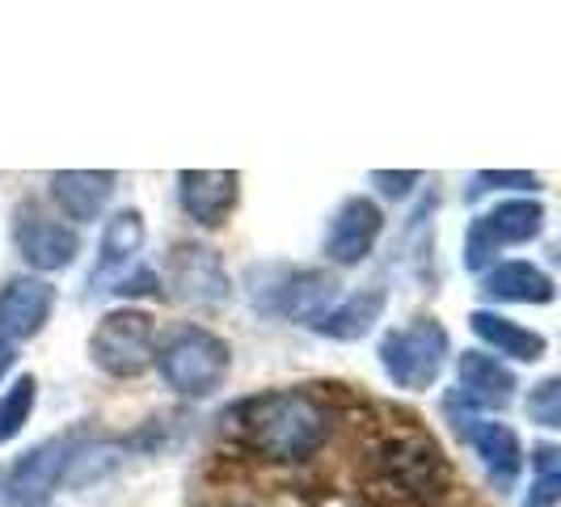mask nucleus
<instances>
[{
	"instance_id": "obj_1",
	"label": "nucleus",
	"mask_w": 561,
	"mask_h": 507,
	"mask_svg": "<svg viewBox=\"0 0 561 507\" xmlns=\"http://www.w3.org/2000/svg\"><path fill=\"white\" fill-rule=\"evenodd\" d=\"M237 427L250 440V449L283 465H296L325 444L330 415L305 390H266L237 406Z\"/></svg>"
},
{
	"instance_id": "obj_2",
	"label": "nucleus",
	"mask_w": 561,
	"mask_h": 507,
	"mask_svg": "<svg viewBox=\"0 0 561 507\" xmlns=\"http://www.w3.org/2000/svg\"><path fill=\"white\" fill-rule=\"evenodd\" d=\"M152 368L161 372L169 390L178 397H203L220 394L228 385V372H232V342L198 322H182L173 326L161 342H157V360Z\"/></svg>"
},
{
	"instance_id": "obj_3",
	"label": "nucleus",
	"mask_w": 561,
	"mask_h": 507,
	"mask_svg": "<svg viewBox=\"0 0 561 507\" xmlns=\"http://www.w3.org/2000/svg\"><path fill=\"white\" fill-rule=\"evenodd\" d=\"M245 283H250L253 309L283 317V322H300V326H312L317 317H325L342 296V283L325 267L266 262V267H250Z\"/></svg>"
},
{
	"instance_id": "obj_4",
	"label": "nucleus",
	"mask_w": 561,
	"mask_h": 507,
	"mask_svg": "<svg viewBox=\"0 0 561 507\" xmlns=\"http://www.w3.org/2000/svg\"><path fill=\"white\" fill-rule=\"evenodd\" d=\"M451 356V335L439 317H410L405 326L385 330L376 342L380 372L405 394H426L444 376Z\"/></svg>"
},
{
	"instance_id": "obj_5",
	"label": "nucleus",
	"mask_w": 561,
	"mask_h": 507,
	"mask_svg": "<svg viewBox=\"0 0 561 507\" xmlns=\"http://www.w3.org/2000/svg\"><path fill=\"white\" fill-rule=\"evenodd\" d=\"M84 351L98 372H106L114 381H136L157 360V322L148 309L118 305L98 317Z\"/></svg>"
},
{
	"instance_id": "obj_6",
	"label": "nucleus",
	"mask_w": 561,
	"mask_h": 507,
	"mask_svg": "<svg viewBox=\"0 0 561 507\" xmlns=\"http://www.w3.org/2000/svg\"><path fill=\"white\" fill-rule=\"evenodd\" d=\"M545 203L536 195H506L494 207H485L473 216V225L465 233V267L481 275L499 262V254L511 246H528L545 233Z\"/></svg>"
},
{
	"instance_id": "obj_7",
	"label": "nucleus",
	"mask_w": 561,
	"mask_h": 507,
	"mask_svg": "<svg viewBox=\"0 0 561 507\" xmlns=\"http://www.w3.org/2000/svg\"><path fill=\"white\" fill-rule=\"evenodd\" d=\"M77 452V436H47L38 444H30L9 474L0 478V504L4 507H47V499L68 482V465Z\"/></svg>"
},
{
	"instance_id": "obj_8",
	"label": "nucleus",
	"mask_w": 561,
	"mask_h": 507,
	"mask_svg": "<svg viewBox=\"0 0 561 507\" xmlns=\"http://www.w3.org/2000/svg\"><path fill=\"white\" fill-rule=\"evenodd\" d=\"M515 390H519V381H515L511 364L494 360L481 347H469L456 356V385H451L444 410L451 419H469V415L490 419L494 410H506L515 402Z\"/></svg>"
},
{
	"instance_id": "obj_9",
	"label": "nucleus",
	"mask_w": 561,
	"mask_h": 507,
	"mask_svg": "<svg viewBox=\"0 0 561 507\" xmlns=\"http://www.w3.org/2000/svg\"><path fill=\"white\" fill-rule=\"evenodd\" d=\"M9 237H13L18 258L30 267V275H43V280L56 271H68L81 254V233L68 221H59L56 212H43L38 203H22L13 212Z\"/></svg>"
},
{
	"instance_id": "obj_10",
	"label": "nucleus",
	"mask_w": 561,
	"mask_h": 507,
	"mask_svg": "<svg viewBox=\"0 0 561 507\" xmlns=\"http://www.w3.org/2000/svg\"><path fill=\"white\" fill-rule=\"evenodd\" d=\"M161 288H169L186 305H225L228 296H232L225 258H220V250H211L203 241H178L169 250Z\"/></svg>"
},
{
	"instance_id": "obj_11",
	"label": "nucleus",
	"mask_w": 561,
	"mask_h": 507,
	"mask_svg": "<svg viewBox=\"0 0 561 507\" xmlns=\"http://www.w3.org/2000/svg\"><path fill=\"white\" fill-rule=\"evenodd\" d=\"M385 233V207L371 195H346L330 212V225L321 237V254L334 267H359L371 258L376 241Z\"/></svg>"
},
{
	"instance_id": "obj_12",
	"label": "nucleus",
	"mask_w": 561,
	"mask_h": 507,
	"mask_svg": "<svg viewBox=\"0 0 561 507\" xmlns=\"http://www.w3.org/2000/svg\"><path fill=\"white\" fill-rule=\"evenodd\" d=\"M456 422V436L473 449V457L481 461V470L490 474V482L499 491H515V482L528 465V452L519 431L503 419H485V415H469V419H451Z\"/></svg>"
},
{
	"instance_id": "obj_13",
	"label": "nucleus",
	"mask_w": 561,
	"mask_h": 507,
	"mask_svg": "<svg viewBox=\"0 0 561 507\" xmlns=\"http://www.w3.org/2000/svg\"><path fill=\"white\" fill-rule=\"evenodd\" d=\"M241 199L237 169H182L178 173V203L186 221L198 228H225Z\"/></svg>"
},
{
	"instance_id": "obj_14",
	"label": "nucleus",
	"mask_w": 561,
	"mask_h": 507,
	"mask_svg": "<svg viewBox=\"0 0 561 507\" xmlns=\"http://www.w3.org/2000/svg\"><path fill=\"white\" fill-rule=\"evenodd\" d=\"M56 313V283L43 275H13L0 288V335L13 347L47 330Z\"/></svg>"
},
{
	"instance_id": "obj_15",
	"label": "nucleus",
	"mask_w": 561,
	"mask_h": 507,
	"mask_svg": "<svg viewBox=\"0 0 561 507\" xmlns=\"http://www.w3.org/2000/svg\"><path fill=\"white\" fill-rule=\"evenodd\" d=\"M114 187H118V173L111 169H59L47 178V195L56 203L59 221H68L72 228L98 221L114 199Z\"/></svg>"
},
{
	"instance_id": "obj_16",
	"label": "nucleus",
	"mask_w": 561,
	"mask_h": 507,
	"mask_svg": "<svg viewBox=\"0 0 561 507\" xmlns=\"http://www.w3.org/2000/svg\"><path fill=\"white\" fill-rule=\"evenodd\" d=\"M469 330L481 342V351H490L503 364L506 360L511 364H540L549 356V338L533 326H524V322H515V317H506V313L473 309L469 313Z\"/></svg>"
},
{
	"instance_id": "obj_17",
	"label": "nucleus",
	"mask_w": 561,
	"mask_h": 507,
	"mask_svg": "<svg viewBox=\"0 0 561 507\" xmlns=\"http://www.w3.org/2000/svg\"><path fill=\"white\" fill-rule=\"evenodd\" d=\"M385 309H389V288L380 280H371L364 288H355V292H346V296H337L334 309L312 322V330L321 338H330V342H359V338L376 330Z\"/></svg>"
},
{
	"instance_id": "obj_18",
	"label": "nucleus",
	"mask_w": 561,
	"mask_h": 507,
	"mask_svg": "<svg viewBox=\"0 0 561 507\" xmlns=\"http://www.w3.org/2000/svg\"><path fill=\"white\" fill-rule=\"evenodd\" d=\"M144 241H148V225H144L140 207H118V212H111V221H102L98 262H93L89 292H98L106 275H123L127 267H136V262H140Z\"/></svg>"
},
{
	"instance_id": "obj_19",
	"label": "nucleus",
	"mask_w": 561,
	"mask_h": 507,
	"mask_svg": "<svg viewBox=\"0 0 561 507\" xmlns=\"http://www.w3.org/2000/svg\"><path fill=\"white\" fill-rule=\"evenodd\" d=\"M481 296L494 305H549L558 296V283L545 267H536L528 258H511L494 262L490 271H481Z\"/></svg>"
},
{
	"instance_id": "obj_20",
	"label": "nucleus",
	"mask_w": 561,
	"mask_h": 507,
	"mask_svg": "<svg viewBox=\"0 0 561 507\" xmlns=\"http://www.w3.org/2000/svg\"><path fill=\"white\" fill-rule=\"evenodd\" d=\"M34 402H38V376L34 372H22L4 394H0V444L18 440L22 427L34 415Z\"/></svg>"
},
{
	"instance_id": "obj_21",
	"label": "nucleus",
	"mask_w": 561,
	"mask_h": 507,
	"mask_svg": "<svg viewBox=\"0 0 561 507\" xmlns=\"http://www.w3.org/2000/svg\"><path fill=\"white\" fill-rule=\"evenodd\" d=\"M533 482H528V504L524 507H558L561 499V449L558 444H536L533 457Z\"/></svg>"
},
{
	"instance_id": "obj_22",
	"label": "nucleus",
	"mask_w": 561,
	"mask_h": 507,
	"mask_svg": "<svg viewBox=\"0 0 561 507\" xmlns=\"http://www.w3.org/2000/svg\"><path fill=\"white\" fill-rule=\"evenodd\" d=\"M545 187L540 173H524V169H481L469 178V191L465 199L478 203L481 195H494V191H511V195H536Z\"/></svg>"
},
{
	"instance_id": "obj_23",
	"label": "nucleus",
	"mask_w": 561,
	"mask_h": 507,
	"mask_svg": "<svg viewBox=\"0 0 561 507\" xmlns=\"http://www.w3.org/2000/svg\"><path fill=\"white\" fill-rule=\"evenodd\" d=\"M528 419L545 431H558L561 427V376H545L528 390V402H524Z\"/></svg>"
},
{
	"instance_id": "obj_24",
	"label": "nucleus",
	"mask_w": 561,
	"mask_h": 507,
	"mask_svg": "<svg viewBox=\"0 0 561 507\" xmlns=\"http://www.w3.org/2000/svg\"><path fill=\"white\" fill-rule=\"evenodd\" d=\"M111 292L118 301H131V296H161V271L136 262V267H127V271L114 280Z\"/></svg>"
},
{
	"instance_id": "obj_25",
	"label": "nucleus",
	"mask_w": 561,
	"mask_h": 507,
	"mask_svg": "<svg viewBox=\"0 0 561 507\" xmlns=\"http://www.w3.org/2000/svg\"><path fill=\"white\" fill-rule=\"evenodd\" d=\"M367 182H371L385 199L401 203V199L414 195V187L422 182V173L419 169H397V173L393 169H371V173H367Z\"/></svg>"
},
{
	"instance_id": "obj_26",
	"label": "nucleus",
	"mask_w": 561,
	"mask_h": 507,
	"mask_svg": "<svg viewBox=\"0 0 561 507\" xmlns=\"http://www.w3.org/2000/svg\"><path fill=\"white\" fill-rule=\"evenodd\" d=\"M9 368H13V342L0 335V381L9 376Z\"/></svg>"
},
{
	"instance_id": "obj_27",
	"label": "nucleus",
	"mask_w": 561,
	"mask_h": 507,
	"mask_svg": "<svg viewBox=\"0 0 561 507\" xmlns=\"http://www.w3.org/2000/svg\"><path fill=\"white\" fill-rule=\"evenodd\" d=\"M0 478H4V470H0Z\"/></svg>"
}]
</instances>
